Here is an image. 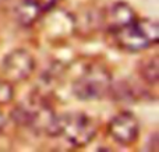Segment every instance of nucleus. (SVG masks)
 Returning <instances> with one entry per match:
<instances>
[{"mask_svg": "<svg viewBox=\"0 0 159 152\" xmlns=\"http://www.w3.org/2000/svg\"><path fill=\"white\" fill-rule=\"evenodd\" d=\"M98 126L92 117L85 113L59 114V136L74 147H85L95 138Z\"/></svg>", "mask_w": 159, "mask_h": 152, "instance_id": "4", "label": "nucleus"}, {"mask_svg": "<svg viewBox=\"0 0 159 152\" xmlns=\"http://www.w3.org/2000/svg\"><path fill=\"white\" fill-rule=\"evenodd\" d=\"M6 126V119H4V114H3V112L0 110V133H2V130Z\"/></svg>", "mask_w": 159, "mask_h": 152, "instance_id": "11", "label": "nucleus"}, {"mask_svg": "<svg viewBox=\"0 0 159 152\" xmlns=\"http://www.w3.org/2000/svg\"><path fill=\"white\" fill-rule=\"evenodd\" d=\"M59 2L60 0H18L14 7V16L22 27H31L43 14L56 7Z\"/></svg>", "mask_w": 159, "mask_h": 152, "instance_id": "7", "label": "nucleus"}, {"mask_svg": "<svg viewBox=\"0 0 159 152\" xmlns=\"http://www.w3.org/2000/svg\"><path fill=\"white\" fill-rule=\"evenodd\" d=\"M3 77L10 83H21L31 77L35 70V59L28 50L14 49L2 60Z\"/></svg>", "mask_w": 159, "mask_h": 152, "instance_id": "5", "label": "nucleus"}, {"mask_svg": "<svg viewBox=\"0 0 159 152\" xmlns=\"http://www.w3.org/2000/svg\"><path fill=\"white\" fill-rule=\"evenodd\" d=\"M158 56H151L147 57L144 60L140 61L138 64V74L140 77L145 81L147 84H149L151 87L158 85L159 80V69H158Z\"/></svg>", "mask_w": 159, "mask_h": 152, "instance_id": "9", "label": "nucleus"}, {"mask_svg": "<svg viewBox=\"0 0 159 152\" xmlns=\"http://www.w3.org/2000/svg\"><path fill=\"white\" fill-rule=\"evenodd\" d=\"M116 43L127 52H140L158 43L159 27L157 20L137 18L123 29L113 34Z\"/></svg>", "mask_w": 159, "mask_h": 152, "instance_id": "2", "label": "nucleus"}, {"mask_svg": "<svg viewBox=\"0 0 159 152\" xmlns=\"http://www.w3.org/2000/svg\"><path fill=\"white\" fill-rule=\"evenodd\" d=\"M13 98H14L13 83L6 80L4 77L0 78V106L10 103L13 101Z\"/></svg>", "mask_w": 159, "mask_h": 152, "instance_id": "10", "label": "nucleus"}, {"mask_svg": "<svg viewBox=\"0 0 159 152\" xmlns=\"http://www.w3.org/2000/svg\"><path fill=\"white\" fill-rule=\"evenodd\" d=\"M137 18V13L133 10L130 4L124 2H116L103 11L102 24L110 34H115L134 22Z\"/></svg>", "mask_w": 159, "mask_h": 152, "instance_id": "8", "label": "nucleus"}, {"mask_svg": "<svg viewBox=\"0 0 159 152\" xmlns=\"http://www.w3.org/2000/svg\"><path fill=\"white\" fill-rule=\"evenodd\" d=\"M107 133L120 145H131L140 134V124L137 117L130 112H120L110 119Z\"/></svg>", "mask_w": 159, "mask_h": 152, "instance_id": "6", "label": "nucleus"}, {"mask_svg": "<svg viewBox=\"0 0 159 152\" xmlns=\"http://www.w3.org/2000/svg\"><path fill=\"white\" fill-rule=\"evenodd\" d=\"M112 74L103 64H89L73 84V92L81 101H98L109 95Z\"/></svg>", "mask_w": 159, "mask_h": 152, "instance_id": "3", "label": "nucleus"}, {"mask_svg": "<svg viewBox=\"0 0 159 152\" xmlns=\"http://www.w3.org/2000/svg\"><path fill=\"white\" fill-rule=\"evenodd\" d=\"M11 119L21 127H27L36 134L59 136V114L43 98H30L16 106Z\"/></svg>", "mask_w": 159, "mask_h": 152, "instance_id": "1", "label": "nucleus"}]
</instances>
